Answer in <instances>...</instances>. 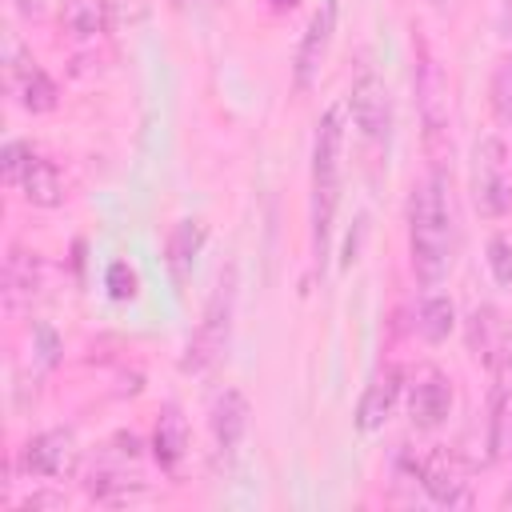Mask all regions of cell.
Segmentation results:
<instances>
[{
  "label": "cell",
  "instance_id": "obj_1",
  "mask_svg": "<svg viewBox=\"0 0 512 512\" xmlns=\"http://www.w3.org/2000/svg\"><path fill=\"white\" fill-rule=\"evenodd\" d=\"M408 252H412V272L424 288H436L456 252V216H452V188L448 172L432 168L428 180L412 188L408 204Z\"/></svg>",
  "mask_w": 512,
  "mask_h": 512
},
{
  "label": "cell",
  "instance_id": "obj_2",
  "mask_svg": "<svg viewBox=\"0 0 512 512\" xmlns=\"http://www.w3.org/2000/svg\"><path fill=\"white\" fill-rule=\"evenodd\" d=\"M340 156H344V108H328L312 140V252L324 264L332 244V220L340 204Z\"/></svg>",
  "mask_w": 512,
  "mask_h": 512
},
{
  "label": "cell",
  "instance_id": "obj_3",
  "mask_svg": "<svg viewBox=\"0 0 512 512\" xmlns=\"http://www.w3.org/2000/svg\"><path fill=\"white\" fill-rule=\"evenodd\" d=\"M236 288H240L236 284V264H228L220 272L208 304H204V316H200V324H196L184 356H180V372L200 376V372H208L224 356L228 336H232V316H236Z\"/></svg>",
  "mask_w": 512,
  "mask_h": 512
},
{
  "label": "cell",
  "instance_id": "obj_4",
  "mask_svg": "<svg viewBox=\"0 0 512 512\" xmlns=\"http://www.w3.org/2000/svg\"><path fill=\"white\" fill-rule=\"evenodd\" d=\"M472 204L488 220L512 212V160L500 136H484L472 148Z\"/></svg>",
  "mask_w": 512,
  "mask_h": 512
},
{
  "label": "cell",
  "instance_id": "obj_5",
  "mask_svg": "<svg viewBox=\"0 0 512 512\" xmlns=\"http://www.w3.org/2000/svg\"><path fill=\"white\" fill-rule=\"evenodd\" d=\"M348 108H352V120H356L360 136H364L368 144L384 148V144H388V132H392V104H388L384 80H380L372 68H364V72L352 80V88H348Z\"/></svg>",
  "mask_w": 512,
  "mask_h": 512
},
{
  "label": "cell",
  "instance_id": "obj_6",
  "mask_svg": "<svg viewBox=\"0 0 512 512\" xmlns=\"http://www.w3.org/2000/svg\"><path fill=\"white\" fill-rule=\"evenodd\" d=\"M416 480H420V488L432 496V504H444V508H468V504H472V488H468L472 480H468L460 456L448 452V448L428 452V456L416 464Z\"/></svg>",
  "mask_w": 512,
  "mask_h": 512
},
{
  "label": "cell",
  "instance_id": "obj_7",
  "mask_svg": "<svg viewBox=\"0 0 512 512\" xmlns=\"http://www.w3.org/2000/svg\"><path fill=\"white\" fill-rule=\"evenodd\" d=\"M332 32H336V0H324L312 12V20H308V28L300 36L296 60H292V84H296V92H308L312 88V80H316V72L324 64V52H328Z\"/></svg>",
  "mask_w": 512,
  "mask_h": 512
},
{
  "label": "cell",
  "instance_id": "obj_8",
  "mask_svg": "<svg viewBox=\"0 0 512 512\" xmlns=\"http://www.w3.org/2000/svg\"><path fill=\"white\" fill-rule=\"evenodd\" d=\"M464 336H468V352L488 364V368H504V360H512V332H508V320L492 308V304H480L468 324H464Z\"/></svg>",
  "mask_w": 512,
  "mask_h": 512
},
{
  "label": "cell",
  "instance_id": "obj_9",
  "mask_svg": "<svg viewBox=\"0 0 512 512\" xmlns=\"http://www.w3.org/2000/svg\"><path fill=\"white\" fill-rule=\"evenodd\" d=\"M8 88L20 100V108L28 112H52L56 108V84L52 76L24 52V48H8Z\"/></svg>",
  "mask_w": 512,
  "mask_h": 512
},
{
  "label": "cell",
  "instance_id": "obj_10",
  "mask_svg": "<svg viewBox=\"0 0 512 512\" xmlns=\"http://www.w3.org/2000/svg\"><path fill=\"white\" fill-rule=\"evenodd\" d=\"M408 416L416 428L432 432L452 416V380L440 368H424L408 388Z\"/></svg>",
  "mask_w": 512,
  "mask_h": 512
},
{
  "label": "cell",
  "instance_id": "obj_11",
  "mask_svg": "<svg viewBox=\"0 0 512 512\" xmlns=\"http://www.w3.org/2000/svg\"><path fill=\"white\" fill-rule=\"evenodd\" d=\"M72 460H76V436L68 428H48L20 448V468L28 476H48V480L64 476Z\"/></svg>",
  "mask_w": 512,
  "mask_h": 512
},
{
  "label": "cell",
  "instance_id": "obj_12",
  "mask_svg": "<svg viewBox=\"0 0 512 512\" xmlns=\"http://www.w3.org/2000/svg\"><path fill=\"white\" fill-rule=\"evenodd\" d=\"M400 392H404V368H400V364H384V368L372 376V384L364 388L360 404H356V428H360V432L384 428V420L392 416Z\"/></svg>",
  "mask_w": 512,
  "mask_h": 512
},
{
  "label": "cell",
  "instance_id": "obj_13",
  "mask_svg": "<svg viewBox=\"0 0 512 512\" xmlns=\"http://www.w3.org/2000/svg\"><path fill=\"white\" fill-rule=\"evenodd\" d=\"M248 396L240 388H224L216 400H212V412H208V428H212V440H216V452L232 456L248 432Z\"/></svg>",
  "mask_w": 512,
  "mask_h": 512
},
{
  "label": "cell",
  "instance_id": "obj_14",
  "mask_svg": "<svg viewBox=\"0 0 512 512\" xmlns=\"http://www.w3.org/2000/svg\"><path fill=\"white\" fill-rule=\"evenodd\" d=\"M204 240H208L204 220H180V224L172 228V236H168V268H172L176 288L188 284V272H192V264H196V256H200V248H204Z\"/></svg>",
  "mask_w": 512,
  "mask_h": 512
},
{
  "label": "cell",
  "instance_id": "obj_15",
  "mask_svg": "<svg viewBox=\"0 0 512 512\" xmlns=\"http://www.w3.org/2000/svg\"><path fill=\"white\" fill-rule=\"evenodd\" d=\"M16 188H20V196H24L28 204H36V208H56V204L64 200V180H60L56 164L44 160V156H32V160H28V168H24V176H20Z\"/></svg>",
  "mask_w": 512,
  "mask_h": 512
},
{
  "label": "cell",
  "instance_id": "obj_16",
  "mask_svg": "<svg viewBox=\"0 0 512 512\" xmlns=\"http://www.w3.org/2000/svg\"><path fill=\"white\" fill-rule=\"evenodd\" d=\"M36 288H40V260L24 248H12L8 260H4V300H8V308L28 304L36 296Z\"/></svg>",
  "mask_w": 512,
  "mask_h": 512
},
{
  "label": "cell",
  "instance_id": "obj_17",
  "mask_svg": "<svg viewBox=\"0 0 512 512\" xmlns=\"http://www.w3.org/2000/svg\"><path fill=\"white\" fill-rule=\"evenodd\" d=\"M184 452H188V424H184L180 408L168 404L160 412V420H156V432H152V456L160 460V468L172 472L184 460Z\"/></svg>",
  "mask_w": 512,
  "mask_h": 512
},
{
  "label": "cell",
  "instance_id": "obj_18",
  "mask_svg": "<svg viewBox=\"0 0 512 512\" xmlns=\"http://www.w3.org/2000/svg\"><path fill=\"white\" fill-rule=\"evenodd\" d=\"M512 456V380L504 376L492 392V408H488V460H504Z\"/></svg>",
  "mask_w": 512,
  "mask_h": 512
},
{
  "label": "cell",
  "instance_id": "obj_19",
  "mask_svg": "<svg viewBox=\"0 0 512 512\" xmlns=\"http://www.w3.org/2000/svg\"><path fill=\"white\" fill-rule=\"evenodd\" d=\"M416 328H420V336L428 344L448 340V332L456 328V304H452V296H440V292L424 296V304L416 312Z\"/></svg>",
  "mask_w": 512,
  "mask_h": 512
},
{
  "label": "cell",
  "instance_id": "obj_20",
  "mask_svg": "<svg viewBox=\"0 0 512 512\" xmlns=\"http://www.w3.org/2000/svg\"><path fill=\"white\" fill-rule=\"evenodd\" d=\"M84 488H88L96 500L120 504V500H128L132 492H140V480H136V476L128 480V472H124V468H112V464H96V468L88 472Z\"/></svg>",
  "mask_w": 512,
  "mask_h": 512
},
{
  "label": "cell",
  "instance_id": "obj_21",
  "mask_svg": "<svg viewBox=\"0 0 512 512\" xmlns=\"http://www.w3.org/2000/svg\"><path fill=\"white\" fill-rule=\"evenodd\" d=\"M60 24H64L72 36H80V40L100 36L104 24H108V16H104V0H64V8H60Z\"/></svg>",
  "mask_w": 512,
  "mask_h": 512
},
{
  "label": "cell",
  "instance_id": "obj_22",
  "mask_svg": "<svg viewBox=\"0 0 512 512\" xmlns=\"http://www.w3.org/2000/svg\"><path fill=\"white\" fill-rule=\"evenodd\" d=\"M488 100H492L496 120L512 128V56H500L496 60L492 80H488Z\"/></svg>",
  "mask_w": 512,
  "mask_h": 512
},
{
  "label": "cell",
  "instance_id": "obj_23",
  "mask_svg": "<svg viewBox=\"0 0 512 512\" xmlns=\"http://www.w3.org/2000/svg\"><path fill=\"white\" fill-rule=\"evenodd\" d=\"M104 288H108V296H112V300L128 304V300H136L140 280H136V272H132V264H128V260H112V264H108V272H104Z\"/></svg>",
  "mask_w": 512,
  "mask_h": 512
},
{
  "label": "cell",
  "instance_id": "obj_24",
  "mask_svg": "<svg viewBox=\"0 0 512 512\" xmlns=\"http://www.w3.org/2000/svg\"><path fill=\"white\" fill-rule=\"evenodd\" d=\"M488 268H492V280L512 288V240L504 236H492L488 240Z\"/></svg>",
  "mask_w": 512,
  "mask_h": 512
},
{
  "label": "cell",
  "instance_id": "obj_25",
  "mask_svg": "<svg viewBox=\"0 0 512 512\" xmlns=\"http://www.w3.org/2000/svg\"><path fill=\"white\" fill-rule=\"evenodd\" d=\"M36 152L24 144V140H8L4 144V156H0V168H4V180L16 188L20 184V176H24V168H28V160H32Z\"/></svg>",
  "mask_w": 512,
  "mask_h": 512
},
{
  "label": "cell",
  "instance_id": "obj_26",
  "mask_svg": "<svg viewBox=\"0 0 512 512\" xmlns=\"http://www.w3.org/2000/svg\"><path fill=\"white\" fill-rule=\"evenodd\" d=\"M36 336H40V352H44V360L52 364V360H56V336H52L48 328H36Z\"/></svg>",
  "mask_w": 512,
  "mask_h": 512
},
{
  "label": "cell",
  "instance_id": "obj_27",
  "mask_svg": "<svg viewBox=\"0 0 512 512\" xmlns=\"http://www.w3.org/2000/svg\"><path fill=\"white\" fill-rule=\"evenodd\" d=\"M500 32L512 40V0H504V8H500Z\"/></svg>",
  "mask_w": 512,
  "mask_h": 512
},
{
  "label": "cell",
  "instance_id": "obj_28",
  "mask_svg": "<svg viewBox=\"0 0 512 512\" xmlns=\"http://www.w3.org/2000/svg\"><path fill=\"white\" fill-rule=\"evenodd\" d=\"M268 4H272V12H292L300 0H268Z\"/></svg>",
  "mask_w": 512,
  "mask_h": 512
},
{
  "label": "cell",
  "instance_id": "obj_29",
  "mask_svg": "<svg viewBox=\"0 0 512 512\" xmlns=\"http://www.w3.org/2000/svg\"><path fill=\"white\" fill-rule=\"evenodd\" d=\"M176 4H188V0H176Z\"/></svg>",
  "mask_w": 512,
  "mask_h": 512
},
{
  "label": "cell",
  "instance_id": "obj_30",
  "mask_svg": "<svg viewBox=\"0 0 512 512\" xmlns=\"http://www.w3.org/2000/svg\"><path fill=\"white\" fill-rule=\"evenodd\" d=\"M432 4H440V0H432Z\"/></svg>",
  "mask_w": 512,
  "mask_h": 512
}]
</instances>
